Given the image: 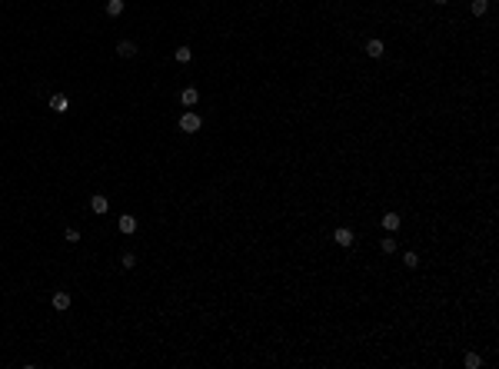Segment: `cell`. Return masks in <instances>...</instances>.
Instances as JSON below:
<instances>
[{"label":"cell","mask_w":499,"mask_h":369,"mask_svg":"<svg viewBox=\"0 0 499 369\" xmlns=\"http://www.w3.org/2000/svg\"><path fill=\"white\" fill-rule=\"evenodd\" d=\"M200 127H203V120H200L197 113H190V110H186L183 117H180V130H183V133H197Z\"/></svg>","instance_id":"6da1fadb"},{"label":"cell","mask_w":499,"mask_h":369,"mask_svg":"<svg viewBox=\"0 0 499 369\" xmlns=\"http://www.w3.org/2000/svg\"><path fill=\"white\" fill-rule=\"evenodd\" d=\"M50 110H54V113H67V110H70V100H67L63 93H54V97H50Z\"/></svg>","instance_id":"7a4b0ae2"},{"label":"cell","mask_w":499,"mask_h":369,"mask_svg":"<svg viewBox=\"0 0 499 369\" xmlns=\"http://www.w3.org/2000/svg\"><path fill=\"white\" fill-rule=\"evenodd\" d=\"M117 226H120V233H127V236H130V233H137V216H133V213H123Z\"/></svg>","instance_id":"3957f363"},{"label":"cell","mask_w":499,"mask_h":369,"mask_svg":"<svg viewBox=\"0 0 499 369\" xmlns=\"http://www.w3.org/2000/svg\"><path fill=\"white\" fill-rule=\"evenodd\" d=\"M333 240L339 243V246H353V230L350 226H339V230L333 233Z\"/></svg>","instance_id":"277c9868"},{"label":"cell","mask_w":499,"mask_h":369,"mask_svg":"<svg viewBox=\"0 0 499 369\" xmlns=\"http://www.w3.org/2000/svg\"><path fill=\"white\" fill-rule=\"evenodd\" d=\"M117 54L123 57V60L137 57V43H133V40H120V43H117Z\"/></svg>","instance_id":"5b68a950"},{"label":"cell","mask_w":499,"mask_h":369,"mask_svg":"<svg viewBox=\"0 0 499 369\" xmlns=\"http://www.w3.org/2000/svg\"><path fill=\"white\" fill-rule=\"evenodd\" d=\"M197 100H200V93L193 90V87H183V90H180V103H183V107H193Z\"/></svg>","instance_id":"8992f818"},{"label":"cell","mask_w":499,"mask_h":369,"mask_svg":"<svg viewBox=\"0 0 499 369\" xmlns=\"http://www.w3.org/2000/svg\"><path fill=\"white\" fill-rule=\"evenodd\" d=\"M90 210H93V213H107V210H110V203H107V196H103V193H97V196L90 200Z\"/></svg>","instance_id":"52a82bcc"},{"label":"cell","mask_w":499,"mask_h":369,"mask_svg":"<svg viewBox=\"0 0 499 369\" xmlns=\"http://www.w3.org/2000/svg\"><path fill=\"white\" fill-rule=\"evenodd\" d=\"M54 310H57V313L70 310V293H54Z\"/></svg>","instance_id":"ba28073f"},{"label":"cell","mask_w":499,"mask_h":369,"mask_svg":"<svg viewBox=\"0 0 499 369\" xmlns=\"http://www.w3.org/2000/svg\"><path fill=\"white\" fill-rule=\"evenodd\" d=\"M383 230L396 233V230H399V213H386V216H383Z\"/></svg>","instance_id":"9c48e42d"},{"label":"cell","mask_w":499,"mask_h":369,"mask_svg":"<svg viewBox=\"0 0 499 369\" xmlns=\"http://www.w3.org/2000/svg\"><path fill=\"white\" fill-rule=\"evenodd\" d=\"M123 14V0H107V17H120Z\"/></svg>","instance_id":"30bf717a"},{"label":"cell","mask_w":499,"mask_h":369,"mask_svg":"<svg viewBox=\"0 0 499 369\" xmlns=\"http://www.w3.org/2000/svg\"><path fill=\"white\" fill-rule=\"evenodd\" d=\"M366 54H370L373 60H376V57H383V40H370V43H366Z\"/></svg>","instance_id":"8fae6325"},{"label":"cell","mask_w":499,"mask_h":369,"mask_svg":"<svg viewBox=\"0 0 499 369\" xmlns=\"http://www.w3.org/2000/svg\"><path fill=\"white\" fill-rule=\"evenodd\" d=\"M173 57H177V63H190V60H193L190 47H177V50H173Z\"/></svg>","instance_id":"7c38bea8"},{"label":"cell","mask_w":499,"mask_h":369,"mask_svg":"<svg viewBox=\"0 0 499 369\" xmlns=\"http://www.w3.org/2000/svg\"><path fill=\"white\" fill-rule=\"evenodd\" d=\"M469 10H473L476 17H482V14L489 10V0H473V3H469Z\"/></svg>","instance_id":"4fadbf2b"},{"label":"cell","mask_w":499,"mask_h":369,"mask_svg":"<svg viewBox=\"0 0 499 369\" xmlns=\"http://www.w3.org/2000/svg\"><path fill=\"white\" fill-rule=\"evenodd\" d=\"M479 366H482L479 352H466V369H479Z\"/></svg>","instance_id":"5bb4252c"},{"label":"cell","mask_w":499,"mask_h":369,"mask_svg":"<svg viewBox=\"0 0 499 369\" xmlns=\"http://www.w3.org/2000/svg\"><path fill=\"white\" fill-rule=\"evenodd\" d=\"M403 266H406V270H416V266H419V256H416V253H406V256H403Z\"/></svg>","instance_id":"9a60e30c"},{"label":"cell","mask_w":499,"mask_h":369,"mask_svg":"<svg viewBox=\"0 0 499 369\" xmlns=\"http://www.w3.org/2000/svg\"><path fill=\"white\" fill-rule=\"evenodd\" d=\"M379 246H383V253H396V240H393V236H386Z\"/></svg>","instance_id":"2e32d148"},{"label":"cell","mask_w":499,"mask_h":369,"mask_svg":"<svg viewBox=\"0 0 499 369\" xmlns=\"http://www.w3.org/2000/svg\"><path fill=\"white\" fill-rule=\"evenodd\" d=\"M63 240H67V243H80V233H77L74 226H70V230H67V233H63Z\"/></svg>","instance_id":"e0dca14e"},{"label":"cell","mask_w":499,"mask_h":369,"mask_svg":"<svg viewBox=\"0 0 499 369\" xmlns=\"http://www.w3.org/2000/svg\"><path fill=\"white\" fill-rule=\"evenodd\" d=\"M137 266V256L133 253H123V270H133Z\"/></svg>","instance_id":"ac0fdd59"},{"label":"cell","mask_w":499,"mask_h":369,"mask_svg":"<svg viewBox=\"0 0 499 369\" xmlns=\"http://www.w3.org/2000/svg\"><path fill=\"white\" fill-rule=\"evenodd\" d=\"M436 3H449V0H436Z\"/></svg>","instance_id":"d6986e66"}]
</instances>
